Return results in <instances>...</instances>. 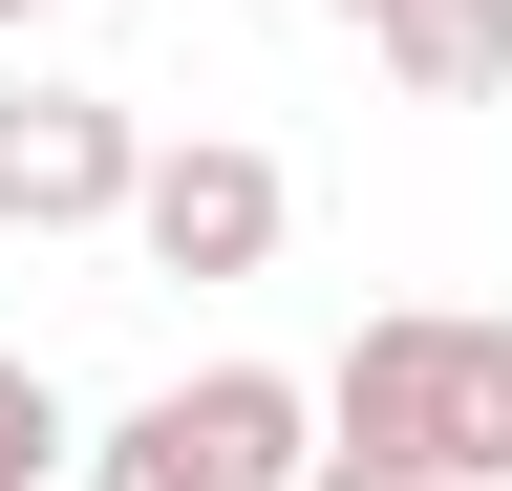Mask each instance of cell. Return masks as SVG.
<instances>
[{
    "instance_id": "obj_1",
    "label": "cell",
    "mask_w": 512,
    "mask_h": 491,
    "mask_svg": "<svg viewBox=\"0 0 512 491\" xmlns=\"http://www.w3.org/2000/svg\"><path fill=\"white\" fill-rule=\"evenodd\" d=\"M320 427L384 470H512V321H470V299H384V321L342 342V385H320Z\"/></svg>"
},
{
    "instance_id": "obj_2",
    "label": "cell",
    "mask_w": 512,
    "mask_h": 491,
    "mask_svg": "<svg viewBox=\"0 0 512 491\" xmlns=\"http://www.w3.org/2000/svg\"><path fill=\"white\" fill-rule=\"evenodd\" d=\"M86 491H320V385L278 363H192L86 449Z\"/></svg>"
},
{
    "instance_id": "obj_3",
    "label": "cell",
    "mask_w": 512,
    "mask_h": 491,
    "mask_svg": "<svg viewBox=\"0 0 512 491\" xmlns=\"http://www.w3.org/2000/svg\"><path fill=\"white\" fill-rule=\"evenodd\" d=\"M150 193V129L107 86H0V235H107Z\"/></svg>"
},
{
    "instance_id": "obj_4",
    "label": "cell",
    "mask_w": 512,
    "mask_h": 491,
    "mask_svg": "<svg viewBox=\"0 0 512 491\" xmlns=\"http://www.w3.org/2000/svg\"><path fill=\"white\" fill-rule=\"evenodd\" d=\"M278 150H235V129H192V150H150V193H128V257L150 278H256L278 257Z\"/></svg>"
},
{
    "instance_id": "obj_5",
    "label": "cell",
    "mask_w": 512,
    "mask_h": 491,
    "mask_svg": "<svg viewBox=\"0 0 512 491\" xmlns=\"http://www.w3.org/2000/svg\"><path fill=\"white\" fill-rule=\"evenodd\" d=\"M384 86H406V107H491L512 86V0H384Z\"/></svg>"
},
{
    "instance_id": "obj_6",
    "label": "cell",
    "mask_w": 512,
    "mask_h": 491,
    "mask_svg": "<svg viewBox=\"0 0 512 491\" xmlns=\"http://www.w3.org/2000/svg\"><path fill=\"white\" fill-rule=\"evenodd\" d=\"M64 470V385H43V363H0V491H43Z\"/></svg>"
},
{
    "instance_id": "obj_7",
    "label": "cell",
    "mask_w": 512,
    "mask_h": 491,
    "mask_svg": "<svg viewBox=\"0 0 512 491\" xmlns=\"http://www.w3.org/2000/svg\"><path fill=\"white\" fill-rule=\"evenodd\" d=\"M320 491H470V470H384V449H320Z\"/></svg>"
},
{
    "instance_id": "obj_8",
    "label": "cell",
    "mask_w": 512,
    "mask_h": 491,
    "mask_svg": "<svg viewBox=\"0 0 512 491\" xmlns=\"http://www.w3.org/2000/svg\"><path fill=\"white\" fill-rule=\"evenodd\" d=\"M320 22H384V0H320Z\"/></svg>"
},
{
    "instance_id": "obj_9",
    "label": "cell",
    "mask_w": 512,
    "mask_h": 491,
    "mask_svg": "<svg viewBox=\"0 0 512 491\" xmlns=\"http://www.w3.org/2000/svg\"><path fill=\"white\" fill-rule=\"evenodd\" d=\"M0 22H43V0H0Z\"/></svg>"
}]
</instances>
